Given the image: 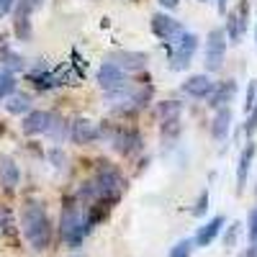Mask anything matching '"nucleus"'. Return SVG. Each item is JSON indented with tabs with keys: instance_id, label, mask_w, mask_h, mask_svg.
Instances as JSON below:
<instances>
[{
	"instance_id": "obj_25",
	"label": "nucleus",
	"mask_w": 257,
	"mask_h": 257,
	"mask_svg": "<svg viewBox=\"0 0 257 257\" xmlns=\"http://www.w3.org/2000/svg\"><path fill=\"white\" fill-rule=\"evenodd\" d=\"M193 244H196V242H193V239H180L173 249H170V254L167 257H190V252H193Z\"/></svg>"
},
{
	"instance_id": "obj_20",
	"label": "nucleus",
	"mask_w": 257,
	"mask_h": 257,
	"mask_svg": "<svg viewBox=\"0 0 257 257\" xmlns=\"http://www.w3.org/2000/svg\"><path fill=\"white\" fill-rule=\"evenodd\" d=\"M16 70H24V57L16 54L13 49L3 47L0 49V72H16Z\"/></svg>"
},
{
	"instance_id": "obj_19",
	"label": "nucleus",
	"mask_w": 257,
	"mask_h": 257,
	"mask_svg": "<svg viewBox=\"0 0 257 257\" xmlns=\"http://www.w3.org/2000/svg\"><path fill=\"white\" fill-rule=\"evenodd\" d=\"M18 165L11 160V157H0V185H3L6 190H13L18 185Z\"/></svg>"
},
{
	"instance_id": "obj_23",
	"label": "nucleus",
	"mask_w": 257,
	"mask_h": 257,
	"mask_svg": "<svg viewBox=\"0 0 257 257\" xmlns=\"http://www.w3.org/2000/svg\"><path fill=\"white\" fill-rule=\"evenodd\" d=\"M29 77H31V82L36 85V88H44V90H47V88H54V85H57V77H54L52 72H47V67H39V70L31 72Z\"/></svg>"
},
{
	"instance_id": "obj_4",
	"label": "nucleus",
	"mask_w": 257,
	"mask_h": 257,
	"mask_svg": "<svg viewBox=\"0 0 257 257\" xmlns=\"http://www.w3.org/2000/svg\"><path fill=\"white\" fill-rule=\"evenodd\" d=\"M196 49H198V36L185 31L175 41V47H170V67H173L175 72L185 70L190 64V59H193V54H196Z\"/></svg>"
},
{
	"instance_id": "obj_5",
	"label": "nucleus",
	"mask_w": 257,
	"mask_h": 257,
	"mask_svg": "<svg viewBox=\"0 0 257 257\" xmlns=\"http://www.w3.org/2000/svg\"><path fill=\"white\" fill-rule=\"evenodd\" d=\"M224 52H226V34L221 29H213L206 39V70L208 72H219L221 62H224Z\"/></svg>"
},
{
	"instance_id": "obj_31",
	"label": "nucleus",
	"mask_w": 257,
	"mask_h": 257,
	"mask_svg": "<svg viewBox=\"0 0 257 257\" xmlns=\"http://www.w3.org/2000/svg\"><path fill=\"white\" fill-rule=\"evenodd\" d=\"M13 3H16V0H0V18H3V16L13 8Z\"/></svg>"
},
{
	"instance_id": "obj_27",
	"label": "nucleus",
	"mask_w": 257,
	"mask_h": 257,
	"mask_svg": "<svg viewBox=\"0 0 257 257\" xmlns=\"http://www.w3.org/2000/svg\"><path fill=\"white\" fill-rule=\"evenodd\" d=\"M239 231H242V224H231L229 231L224 234V247H234V242H237V237H239Z\"/></svg>"
},
{
	"instance_id": "obj_15",
	"label": "nucleus",
	"mask_w": 257,
	"mask_h": 257,
	"mask_svg": "<svg viewBox=\"0 0 257 257\" xmlns=\"http://www.w3.org/2000/svg\"><path fill=\"white\" fill-rule=\"evenodd\" d=\"M160 118H162V128L167 134H178V123H180V103L175 100H165L160 105Z\"/></svg>"
},
{
	"instance_id": "obj_33",
	"label": "nucleus",
	"mask_w": 257,
	"mask_h": 257,
	"mask_svg": "<svg viewBox=\"0 0 257 257\" xmlns=\"http://www.w3.org/2000/svg\"><path fill=\"white\" fill-rule=\"evenodd\" d=\"M219 11H221V13H226V0H219Z\"/></svg>"
},
{
	"instance_id": "obj_14",
	"label": "nucleus",
	"mask_w": 257,
	"mask_h": 257,
	"mask_svg": "<svg viewBox=\"0 0 257 257\" xmlns=\"http://www.w3.org/2000/svg\"><path fill=\"white\" fill-rule=\"evenodd\" d=\"M237 95V80H226V82H221V85H216V88H213V93L208 95L211 98V108H226V105L231 103V98Z\"/></svg>"
},
{
	"instance_id": "obj_17",
	"label": "nucleus",
	"mask_w": 257,
	"mask_h": 257,
	"mask_svg": "<svg viewBox=\"0 0 257 257\" xmlns=\"http://www.w3.org/2000/svg\"><path fill=\"white\" fill-rule=\"evenodd\" d=\"M231 108L226 105V108H219L216 111V116H213V123H211V134H213V139L216 142H224L226 137H229V132H231Z\"/></svg>"
},
{
	"instance_id": "obj_30",
	"label": "nucleus",
	"mask_w": 257,
	"mask_h": 257,
	"mask_svg": "<svg viewBox=\"0 0 257 257\" xmlns=\"http://www.w3.org/2000/svg\"><path fill=\"white\" fill-rule=\"evenodd\" d=\"M208 208V190H203L201 193V198H198V206H196V211H193V213H196V216H203V211Z\"/></svg>"
},
{
	"instance_id": "obj_7",
	"label": "nucleus",
	"mask_w": 257,
	"mask_h": 257,
	"mask_svg": "<svg viewBox=\"0 0 257 257\" xmlns=\"http://www.w3.org/2000/svg\"><path fill=\"white\" fill-rule=\"evenodd\" d=\"M247 16H249L247 0H244V3H239L237 11H229V13H226V31H224V34H229V39L234 41V44H237V41H242V34H244V29H247Z\"/></svg>"
},
{
	"instance_id": "obj_13",
	"label": "nucleus",
	"mask_w": 257,
	"mask_h": 257,
	"mask_svg": "<svg viewBox=\"0 0 257 257\" xmlns=\"http://www.w3.org/2000/svg\"><path fill=\"white\" fill-rule=\"evenodd\" d=\"M108 64L118 67L121 72L126 70H142L147 64V54H139V52H116L108 57Z\"/></svg>"
},
{
	"instance_id": "obj_3",
	"label": "nucleus",
	"mask_w": 257,
	"mask_h": 257,
	"mask_svg": "<svg viewBox=\"0 0 257 257\" xmlns=\"http://www.w3.org/2000/svg\"><path fill=\"white\" fill-rule=\"evenodd\" d=\"M93 229V221H90V213L82 211L80 206H67L62 211L59 216V234L62 239L67 244H80L85 237H88V231Z\"/></svg>"
},
{
	"instance_id": "obj_34",
	"label": "nucleus",
	"mask_w": 257,
	"mask_h": 257,
	"mask_svg": "<svg viewBox=\"0 0 257 257\" xmlns=\"http://www.w3.org/2000/svg\"><path fill=\"white\" fill-rule=\"evenodd\" d=\"M254 39H257V31H254Z\"/></svg>"
},
{
	"instance_id": "obj_1",
	"label": "nucleus",
	"mask_w": 257,
	"mask_h": 257,
	"mask_svg": "<svg viewBox=\"0 0 257 257\" xmlns=\"http://www.w3.org/2000/svg\"><path fill=\"white\" fill-rule=\"evenodd\" d=\"M21 229H24V237L29 239V244L41 252L49 247L52 239V226H49V216L47 208L41 203H26L21 211Z\"/></svg>"
},
{
	"instance_id": "obj_18",
	"label": "nucleus",
	"mask_w": 257,
	"mask_h": 257,
	"mask_svg": "<svg viewBox=\"0 0 257 257\" xmlns=\"http://www.w3.org/2000/svg\"><path fill=\"white\" fill-rule=\"evenodd\" d=\"M221 226H224V216H213L211 221H206L201 229H198V234H196V244H201V247H206V244H211L213 239H216V234L221 231Z\"/></svg>"
},
{
	"instance_id": "obj_35",
	"label": "nucleus",
	"mask_w": 257,
	"mask_h": 257,
	"mask_svg": "<svg viewBox=\"0 0 257 257\" xmlns=\"http://www.w3.org/2000/svg\"><path fill=\"white\" fill-rule=\"evenodd\" d=\"M201 3H206V0H201Z\"/></svg>"
},
{
	"instance_id": "obj_29",
	"label": "nucleus",
	"mask_w": 257,
	"mask_h": 257,
	"mask_svg": "<svg viewBox=\"0 0 257 257\" xmlns=\"http://www.w3.org/2000/svg\"><path fill=\"white\" fill-rule=\"evenodd\" d=\"M249 239L257 244V208H252L249 213Z\"/></svg>"
},
{
	"instance_id": "obj_22",
	"label": "nucleus",
	"mask_w": 257,
	"mask_h": 257,
	"mask_svg": "<svg viewBox=\"0 0 257 257\" xmlns=\"http://www.w3.org/2000/svg\"><path fill=\"white\" fill-rule=\"evenodd\" d=\"M44 0H16V21H29L34 11L41 8Z\"/></svg>"
},
{
	"instance_id": "obj_6",
	"label": "nucleus",
	"mask_w": 257,
	"mask_h": 257,
	"mask_svg": "<svg viewBox=\"0 0 257 257\" xmlns=\"http://www.w3.org/2000/svg\"><path fill=\"white\" fill-rule=\"evenodd\" d=\"M152 31L165 41V44H175V41L185 34V29H183L180 21L170 18V16H165V13H155V16H152Z\"/></svg>"
},
{
	"instance_id": "obj_36",
	"label": "nucleus",
	"mask_w": 257,
	"mask_h": 257,
	"mask_svg": "<svg viewBox=\"0 0 257 257\" xmlns=\"http://www.w3.org/2000/svg\"><path fill=\"white\" fill-rule=\"evenodd\" d=\"M75 257H80V254H75Z\"/></svg>"
},
{
	"instance_id": "obj_28",
	"label": "nucleus",
	"mask_w": 257,
	"mask_h": 257,
	"mask_svg": "<svg viewBox=\"0 0 257 257\" xmlns=\"http://www.w3.org/2000/svg\"><path fill=\"white\" fill-rule=\"evenodd\" d=\"M254 100H257V82L252 80V82H249V90H247V98H244V111H247V113L252 111Z\"/></svg>"
},
{
	"instance_id": "obj_12",
	"label": "nucleus",
	"mask_w": 257,
	"mask_h": 257,
	"mask_svg": "<svg viewBox=\"0 0 257 257\" xmlns=\"http://www.w3.org/2000/svg\"><path fill=\"white\" fill-rule=\"evenodd\" d=\"M216 88V82H213L208 75H190L185 82H183V90L193 98H208Z\"/></svg>"
},
{
	"instance_id": "obj_21",
	"label": "nucleus",
	"mask_w": 257,
	"mask_h": 257,
	"mask_svg": "<svg viewBox=\"0 0 257 257\" xmlns=\"http://www.w3.org/2000/svg\"><path fill=\"white\" fill-rule=\"evenodd\" d=\"M29 108H31V98L29 95H24V93L8 95V103H6L8 113H29Z\"/></svg>"
},
{
	"instance_id": "obj_26",
	"label": "nucleus",
	"mask_w": 257,
	"mask_h": 257,
	"mask_svg": "<svg viewBox=\"0 0 257 257\" xmlns=\"http://www.w3.org/2000/svg\"><path fill=\"white\" fill-rule=\"evenodd\" d=\"M254 132H257V100H254L252 111H249V118H247V123H244V134L249 137V142H252Z\"/></svg>"
},
{
	"instance_id": "obj_11",
	"label": "nucleus",
	"mask_w": 257,
	"mask_h": 257,
	"mask_svg": "<svg viewBox=\"0 0 257 257\" xmlns=\"http://www.w3.org/2000/svg\"><path fill=\"white\" fill-rule=\"evenodd\" d=\"M70 137H72L75 144H90L100 137V128L90 118H75L72 128H70Z\"/></svg>"
},
{
	"instance_id": "obj_10",
	"label": "nucleus",
	"mask_w": 257,
	"mask_h": 257,
	"mask_svg": "<svg viewBox=\"0 0 257 257\" xmlns=\"http://www.w3.org/2000/svg\"><path fill=\"white\" fill-rule=\"evenodd\" d=\"M113 149L118 155L128 157V155H134L142 149V137L139 132H134V128H121V132L113 137Z\"/></svg>"
},
{
	"instance_id": "obj_32",
	"label": "nucleus",
	"mask_w": 257,
	"mask_h": 257,
	"mask_svg": "<svg viewBox=\"0 0 257 257\" xmlns=\"http://www.w3.org/2000/svg\"><path fill=\"white\" fill-rule=\"evenodd\" d=\"M178 3H180V0H160V6H162V8H167V11L178 8Z\"/></svg>"
},
{
	"instance_id": "obj_9",
	"label": "nucleus",
	"mask_w": 257,
	"mask_h": 257,
	"mask_svg": "<svg viewBox=\"0 0 257 257\" xmlns=\"http://www.w3.org/2000/svg\"><path fill=\"white\" fill-rule=\"evenodd\" d=\"M98 82H100V88H103L105 93H116V90H121V88H126V85H128L126 75H123L118 67L108 64V62H105L103 67L98 70Z\"/></svg>"
},
{
	"instance_id": "obj_16",
	"label": "nucleus",
	"mask_w": 257,
	"mask_h": 257,
	"mask_svg": "<svg viewBox=\"0 0 257 257\" xmlns=\"http://www.w3.org/2000/svg\"><path fill=\"white\" fill-rule=\"evenodd\" d=\"M254 152H257V144L254 142H247V147L242 149V155H239V165H237V190L239 193L244 190V183H247V175H249Z\"/></svg>"
},
{
	"instance_id": "obj_24",
	"label": "nucleus",
	"mask_w": 257,
	"mask_h": 257,
	"mask_svg": "<svg viewBox=\"0 0 257 257\" xmlns=\"http://www.w3.org/2000/svg\"><path fill=\"white\" fill-rule=\"evenodd\" d=\"M16 93V77L8 72H0V98H8Z\"/></svg>"
},
{
	"instance_id": "obj_2",
	"label": "nucleus",
	"mask_w": 257,
	"mask_h": 257,
	"mask_svg": "<svg viewBox=\"0 0 257 257\" xmlns=\"http://www.w3.org/2000/svg\"><path fill=\"white\" fill-rule=\"evenodd\" d=\"M121 190H123L121 175L116 173L113 167H103L90 183L82 185L80 196H85L88 201H95L98 206H105V203H116L118 196H121Z\"/></svg>"
},
{
	"instance_id": "obj_8",
	"label": "nucleus",
	"mask_w": 257,
	"mask_h": 257,
	"mask_svg": "<svg viewBox=\"0 0 257 257\" xmlns=\"http://www.w3.org/2000/svg\"><path fill=\"white\" fill-rule=\"evenodd\" d=\"M57 116L49 113V111H31L26 118H24V134L34 137V134H49V128L54 126Z\"/></svg>"
}]
</instances>
